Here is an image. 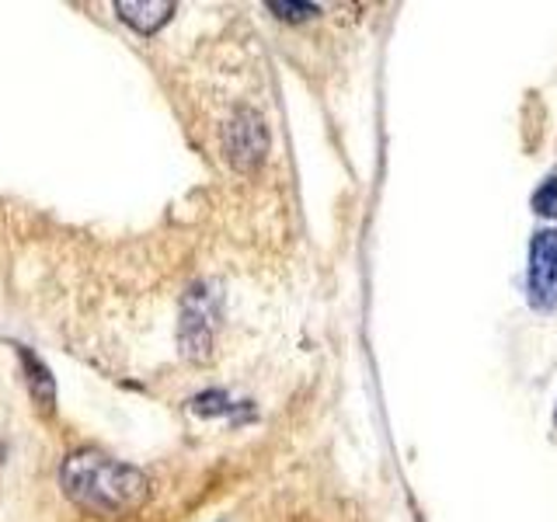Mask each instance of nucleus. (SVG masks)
I'll list each match as a JSON object with an SVG mask.
<instances>
[{"instance_id": "1", "label": "nucleus", "mask_w": 557, "mask_h": 522, "mask_svg": "<svg viewBox=\"0 0 557 522\" xmlns=\"http://www.w3.org/2000/svg\"><path fill=\"white\" fill-rule=\"evenodd\" d=\"M63 495L98 515H129L150 498V481L144 470L119 463L98 449L70 452L60 467Z\"/></svg>"}, {"instance_id": "2", "label": "nucleus", "mask_w": 557, "mask_h": 522, "mask_svg": "<svg viewBox=\"0 0 557 522\" xmlns=\"http://www.w3.org/2000/svg\"><path fill=\"white\" fill-rule=\"evenodd\" d=\"M220 313V293L209 286H191L182 300V324H178V345L188 362H206L213 356V327Z\"/></svg>"}, {"instance_id": "3", "label": "nucleus", "mask_w": 557, "mask_h": 522, "mask_svg": "<svg viewBox=\"0 0 557 522\" xmlns=\"http://www.w3.org/2000/svg\"><path fill=\"white\" fill-rule=\"evenodd\" d=\"M223 153L237 171H255L269 153V129L255 109H237L223 129Z\"/></svg>"}, {"instance_id": "4", "label": "nucleus", "mask_w": 557, "mask_h": 522, "mask_svg": "<svg viewBox=\"0 0 557 522\" xmlns=\"http://www.w3.org/2000/svg\"><path fill=\"white\" fill-rule=\"evenodd\" d=\"M530 303L536 310L557 307V231H540L530 244Z\"/></svg>"}, {"instance_id": "5", "label": "nucleus", "mask_w": 557, "mask_h": 522, "mask_svg": "<svg viewBox=\"0 0 557 522\" xmlns=\"http://www.w3.org/2000/svg\"><path fill=\"white\" fill-rule=\"evenodd\" d=\"M115 14L139 35H150L171 22L174 4L171 0H115Z\"/></svg>"}, {"instance_id": "6", "label": "nucleus", "mask_w": 557, "mask_h": 522, "mask_svg": "<svg viewBox=\"0 0 557 522\" xmlns=\"http://www.w3.org/2000/svg\"><path fill=\"white\" fill-rule=\"evenodd\" d=\"M17 356H22V365L28 373V390L35 397V405H39L42 411H52V405H57V383H52L49 370L42 365V359H35L28 348L17 345Z\"/></svg>"}, {"instance_id": "7", "label": "nucleus", "mask_w": 557, "mask_h": 522, "mask_svg": "<svg viewBox=\"0 0 557 522\" xmlns=\"http://www.w3.org/2000/svg\"><path fill=\"white\" fill-rule=\"evenodd\" d=\"M234 405H231V397H226L223 390H206L199 397H191V411L209 418V414H226Z\"/></svg>"}, {"instance_id": "8", "label": "nucleus", "mask_w": 557, "mask_h": 522, "mask_svg": "<svg viewBox=\"0 0 557 522\" xmlns=\"http://www.w3.org/2000/svg\"><path fill=\"white\" fill-rule=\"evenodd\" d=\"M533 209L540 216H557V174H550V178L533 191Z\"/></svg>"}, {"instance_id": "9", "label": "nucleus", "mask_w": 557, "mask_h": 522, "mask_svg": "<svg viewBox=\"0 0 557 522\" xmlns=\"http://www.w3.org/2000/svg\"><path fill=\"white\" fill-rule=\"evenodd\" d=\"M269 11L286 17V22H307V17L318 14V4H286V0H269Z\"/></svg>"}]
</instances>
